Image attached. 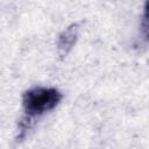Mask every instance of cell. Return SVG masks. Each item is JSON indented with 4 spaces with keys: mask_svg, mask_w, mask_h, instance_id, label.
Here are the masks:
<instances>
[{
    "mask_svg": "<svg viewBox=\"0 0 149 149\" xmlns=\"http://www.w3.org/2000/svg\"><path fill=\"white\" fill-rule=\"evenodd\" d=\"M62 94L56 88L34 87L23 94V107L29 116L51 111L61 101Z\"/></svg>",
    "mask_w": 149,
    "mask_h": 149,
    "instance_id": "6da1fadb",
    "label": "cell"
},
{
    "mask_svg": "<svg viewBox=\"0 0 149 149\" xmlns=\"http://www.w3.org/2000/svg\"><path fill=\"white\" fill-rule=\"evenodd\" d=\"M78 36V24H72L66 28L58 37V51L61 56L68 55V52L72 49L73 44L77 41Z\"/></svg>",
    "mask_w": 149,
    "mask_h": 149,
    "instance_id": "7a4b0ae2",
    "label": "cell"
}]
</instances>
